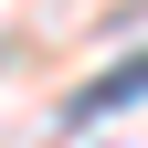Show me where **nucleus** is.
Listing matches in <instances>:
<instances>
[{
    "instance_id": "obj_1",
    "label": "nucleus",
    "mask_w": 148,
    "mask_h": 148,
    "mask_svg": "<svg viewBox=\"0 0 148 148\" xmlns=\"http://www.w3.org/2000/svg\"><path fill=\"white\" fill-rule=\"evenodd\" d=\"M138 95H148V53H127V64H106L95 85H85V95L64 106V127H106V116H127Z\"/></svg>"
}]
</instances>
